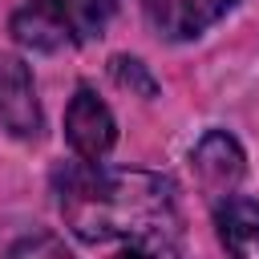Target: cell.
Here are the masks:
<instances>
[{
    "label": "cell",
    "instance_id": "3",
    "mask_svg": "<svg viewBox=\"0 0 259 259\" xmlns=\"http://www.w3.org/2000/svg\"><path fill=\"white\" fill-rule=\"evenodd\" d=\"M65 142H69V150L81 162H101L117 146V117H113V109L89 85H81L69 97V109H65Z\"/></svg>",
    "mask_w": 259,
    "mask_h": 259
},
{
    "label": "cell",
    "instance_id": "2",
    "mask_svg": "<svg viewBox=\"0 0 259 259\" xmlns=\"http://www.w3.org/2000/svg\"><path fill=\"white\" fill-rule=\"evenodd\" d=\"M113 16V0H28L12 12V36L16 45L32 53H61L73 45H85L105 32Z\"/></svg>",
    "mask_w": 259,
    "mask_h": 259
},
{
    "label": "cell",
    "instance_id": "1",
    "mask_svg": "<svg viewBox=\"0 0 259 259\" xmlns=\"http://www.w3.org/2000/svg\"><path fill=\"white\" fill-rule=\"evenodd\" d=\"M57 206L65 227L81 243H150L170 247L178 239V186L158 170L81 162L57 170Z\"/></svg>",
    "mask_w": 259,
    "mask_h": 259
},
{
    "label": "cell",
    "instance_id": "7",
    "mask_svg": "<svg viewBox=\"0 0 259 259\" xmlns=\"http://www.w3.org/2000/svg\"><path fill=\"white\" fill-rule=\"evenodd\" d=\"M214 231L227 259H259V202L227 194L214 202Z\"/></svg>",
    "mask_w": 259,
    "mask_h": 259
},
{
    "label": "cell",
    "instance_id": "5",
    "mask_svg": "<svg viewBox=\"0 0 259 259\" xmlns=\"http://www.w3.org/2000/svg\"><path fill=\"white\" fill-rule=\"evenodd\" d=\"M0 125L20 142H36L45 130L32 69L16 53H0Z\"/></svg>",
    "mask_w": 259,
    "mask_h": 259
},
{
    "label": "cell",
    "instance_id": "9",
    "mask_svg": "<svg viewBox=\"0 0 259 259\" xmlns=\"http://www.w3.org/2000/svg\"><path fill=\"white\" fill-rule=\"evenodd\" d=\"M4 259H73V251H69V247H65L57 235L36 231V235L16 239V243L4 251Z\"/></svg>",
    "mask_w": 259,
    "mask_h": 259
},
{
    "label": "cell",
    "instance_id": "10",
    "mask_svg": "<svg viewBox=\"0 0 259 259\" xmlns=\"http://www.w3.org/2000/svg\"><path fill=\"white\" fill-rule=\"evenodd\" d=\"M113 259H158V255H150V251H121V255H113Z\"/></svg>",
    "mask_w": 259,
    "mask_h": 259
},
{
    "label": "cell",
    "instance_id": "6",
    "mask_svg": "<svg viewBox=\"0 0 259 259\" xmlns=\"http://www.w3.org/2000/svg\"><path fill=\"white\" fill-rule=\"evenodd\" d=\"M150 28L166 40H194L223 20L239 0H138Z\"/></svg>",
    "mask_w": 259,
    "mask_h": 259
},
{
    "label": "cell",
    "instance_id": "4",
    "mask_svg": "<svg viewBox=\"0 0 259 259\" xmlns=\"http://www.w3.org/2000/svg\"><path fill=\"white\" fill-rule=\"evenodd\" d=\"M190 166H194V178H198L202 194L210 202H219V198L239 190V182L247 174V154L227 130H206L190 150Z\"/></svg>",
    "mask_w": 259,
    "mask_h": 259
},
{
    "label": "cell",
    "instance_id": "8",
    "mask_svg": "<svg viewBox=\"0 0 259 259\" xmlns=\"http://www.w3.org/2000/svg\"><path fill=\"white\" fill-rule=\"evenodd\" d=\"M109 73H113V81L121 85V89H130V93H138V97H158V81H154V73L138 61V57H125V53H117L113 61H109Z\"/></svg>",
    "mask_w": 259,
    "mask_h": 259
}]
</instances>
